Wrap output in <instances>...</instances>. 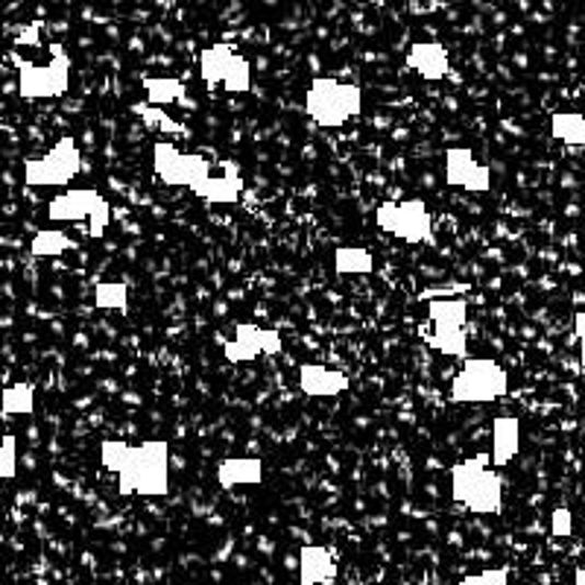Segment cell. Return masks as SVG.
<instances>
[{"instance_id": "6da1fadb", "label": "cell", "mask_w": 585, "mask_h": 585, "mask_svg": "<svg viewBox=\"0 0 585 585\" xmlns=\"http://www.w3.org/2000/svg\"><path fill=\"white\" fill-rule=\"evenodd\" d=\"M117 480H121V495L164 497L170 492V445L164 439L133 445Z\"/></svg>"}, {"instance_id": "7a4b0ae2", "label": "cell", "mask_w": 585, "mask_h": 585, "mask_svg": "<svg viewBox=\"0 0 585 585\" xmlns=\"http://www.w3.org/2000/svg\"><path fill=\"white\" fill-rule=\"evenodd\" d=\"M451 495L469 513L497 515L504 509V480L480 457H469L451 469Z\"/></svg>"}, {"instance_id": "3957f363", "label": "cell", "mask_w": 585, "mask_h": 585, "mask_svg": "<svg viewBox=\"0 0 585 585\" xmlns=\"http://www.w3.org/2000/svg\"><path fill=\"white\" fill-rule=\"evenodd\" d=\"M364 108V91L355 82H340L331 77H317L305 94V112L322 129H340Z\"/></svg>"}, {"instance_id": "277c9868", "label": "cell", "mask_w": 585, "mask_h": 585, "mask_svg": "<svg viewBox=\"0 0 585 585\" xmlns=\"http://www.w3.org/2000/svg\"><path fill=\"white\" fill-rule=\"evenodd\" d=\"M71 85V56L59 42L50 45V62L36 65L19 59V94L24 100L62 97Z\"/></svg>"}, {"instance_id": "5b68a950", "label": "cell", "mask_w": 585, "mask_h": 585, "mask_svg": "<svg viewBox=\"0 0 585 585\" xmlns=\"http://www.w3.org/2000/svg\"><path fill=\"white\" fill-rule=\"evenodd\" d=\"M509 390V378H506L504 366L478 357V360H466L457 378L451 381V401L457 404H492V401L504 399Z\"/></svg>"}, {"instance_id": "8992f818", "label": "cell", "mask_w": 585, "mask_h": 585, "mask_svg": "<svg viewBox=\"0 0 585 585\" xmlns=\"http://www.w3.org/2000/svg\"><path fill=\"white\" fill-rule=\"evenodd\" d=\"M152 170L164 185L187 187L191 194L214 173L211 161L203 152H182L176 144L168 141L152 144Z\"/></svg>"}, {"instance_id": "52a82bcc", "label": "cell", "mask_w": 585, "mask_h": 585, "mask_svg": "<svg viewBox=\"0 0 585 585\" xmlns=\"http://www.w3.org/2000/svg\"><path fill=\"white\" fill-rule=\"evenodd\" d=\"M378 229L404 243H431L434 240V217L427 211L425 199H399L381 203L375 211Z\"/></svg>"}, {"instance_id": "ba28073f", "label": "cell", "mask_w": 585, "mask_h": 585, "mask_svg": "<svg viewBox=\"0 0 585 585\" xmlns=\"http://www.w3.org/2000/svg\"><path fill=\"white\" fill-rule=\"evenodd\" d=\"M82 170V152L71 135H65L42 156V159L24 161V185L30 187H56L68 185Z\"/></svg>"}, {"instance_id": "9c48e42d", "label": "cell", "mask_w": 585, "mask_h": 585, "mask_svg": "<svg viewBox=\"0 0 585 585\" xmlns=\"http://www.w3.org/2000/svg\"><path fill=\"white\" fill-rule=\"evenodd\" d=\"M47 217L54 222L82 220L85 217L89 220V238L100 240L106 234L108 222H112V205L94 187H80V191H68V194L50 199Z\"/></svg>"}, {"instance_id": "30bf717a", "label": "cell", "mask_w": 585, "mask_h": 585, "mask_svg": "<svg viewBox=\"0 0 585 585\" xmlns=\"http://www.w3.org/2000/svg\"><path fill=\"white\" fill-rule=\"evenodd\" d=\"M199 77L208 85H222L229 94H246L252 68L231 45H211L199 54Z\"/></svg>"}, {"instance_id": "8fae6325", "label": "cell", "mask_w": 585, "mask_h": 585, "mask_svg": "<svg viewBox=\"0 0 585 585\" xmlns=\"http://www.w3.org/2000/svg\"><path fill=\"white\" fill-rule=\"evenodd\" d=\"M282 331L261 329L255 322H240L234 329V337L222 343V357L229 364H252L257 357L282 355Z\"/></svg>"}, {"instance_id": "7c38bea8", "label": "cell", "mask_w": 585, "mask_h": 585, "mask_svg": "<svg viewBox=\"0 0 585 585\" xmlns=\"http://www.w3.org/2000/svg\"><path fill=\"white\" fill-rule=\"evenodd\" d=\"M445 182L462 187L469 194H489L492 191V170L474 159L469 147H454L445 152Z\"/></svg>"}, {"instance_id": "4fadbf2b", "label": "cell", "mask_w": 585, "mask_h": 585, "mask_svg": "<svg viewBox=\"0 0 585 585\" xmlns=\"http://www.w3.org/2000/svg\"><path fill=\"white\" fill-rule=\"evenodd\" d=\"M352 387L348 375L329 369L322 364H302L299 366V390L311 399H334Z\"/></svg>"}, {"instance_id": "5bb4252c", "label": "cell", "mask_w": 585, "mask_h": 585, "mask_svg": "<svg viewBox=\"0 0 585 585\" xmlns=\"http://www.w3.org/2000/svg\"><path fill=\"white\" fill-rule=\"evenodd\" d=\"M199 199L211 205H234L243 194V176L234 161H222L220 173H211L203 185L194 191Z\"/></svg>"}, {"instance_id": "9a60e30c", "label": "cell", "mask_w": 585, "mask_h": 585, "mask_svg": "<svg viewBox=\"0 0 585 585\" xmlns=\"http://www.w3.org/2000/svg\"><path fill=\"white\" fill-rule=\"evenodd\" d=\"M408 65L427 82H439L451 73V56L439 42H416L408 50Z\"/></svg>"}, {"instance_id": "2e32d148", "label": "cell", "mask_w": 585, "mask_h": 585, "mask_svg": "<svg viewBox=\"0 0 585 585\" xmlns=\"http://www.w3.org/2000/svg\"><path fill=\"white\" fill-rule=\"evenodd\" d=\"M337 562L334 553L322 544H308L299 550V585H334Z\"/></svg>"}, {"instance_id": "e0dca14e", "label": "cell", "mask_w": 585, "mask_h": 585, "mask_svg": "<svg viewBox=\"0 0 585 585\" xmlns=\"http://www.w3.org/2000/svg\"><path fill=\"white\" fill-rule=\"evenodd\" d=\"M521 448V422L515 416H495L492 422V466L504 469Z\"/></svg>"}, {"instance_id": "ac0fdd59", "label": "cell", "mask_w": 585, "mask_h": 585, "mask_svg": "<svg viewBox=\"0 0 585 585\" xmlns=\"http://www.w3.org/2000/svg\"><path fill=\"white\" fill-rule=\"evenodd\" d=\"M217 483L222 489L257 486V483H264V460L261 457H226L217 466Z\"/></svg>"}, {"instance_id": "d6986e66", "label": "cell", "mask_w": 585, "mask_h": 585, "mask_svg": "<svg viewBox=\"0 0 585 585\" xmlns=\"http://www.w3.org/2000/svg\"><path fill=\"white\" fill-rule=\"evenodd\" d=\"M144 89H147V100H150V106H170V103H182V106L194 108L187 103V89L182 80H173V77H152V80L144 82Z\"/></svg>"}, {"instance_id": "ffe728a7", "label": "cell", "mask_w": 585, "mask_h": 585, "mask_svg": "<svg viewBox=\"0 0 585 585\" xmlns=\"http://www.w3.org/2000/svg\"><path fill=\"white\" fill-rule=\"evenodd\" d=\"M427 343H431L439 355L469 360V337H466V329H457V325H434V334L427 337Z\"/></svg>"}, {"instance_id": "44dd1931", "label": "cell", "mask_w": 585, "mask_h": 585, "mask_svg": "<svg viewBox=\"0 0 585 585\" xmlns=\"http://www.w3.org/2000/svg\"><path fill=\"white\" fill-rule=\"evenodd\" d=\"M550 135L567 147H585V115H580V112L550 115Z\"/></svg>"}, {"instance_id": "7402d4cb", "label": "cell", "mask_w": 585, "mask_h": 585, "mask_svg": "<svg viewBox=\"0 0 585 585\" xmlns=\"http://www.w3.org/2000/svg\"><path fill=\"white\" fill-rule=\"evenodd\" d=\"M431 325H457L466 329L469 322V302L466 299H434L427 308Z\"/></svg>"}, {"instance_id": "603a6c76", "label": "cell", "mask_w": 585, "mask_h": 585, "mask_svg": "<svg viewBox=\"0 0 585 585\" xmlns=\"http://www.w3.org/2000/svg\"><path fill=\"white\" fill-rule=\"evenodd\" d=\"M334 266L343 275H369L375 269V255L366 246H340L334 252Z\"/></svg>"}, {"instance_id": "cb8c5ba5", "label": "cell", "mask_w": 585, "mask_h": 585, "mask_svg": "<svg viewBox=\"0 0 585 585\" xmlns=\"http://www.w3.org/2000/svg\"><path fill=\"white\" fill-rule=\"evenodd\" d=\"M36 408V390L30 383H12L0 392V410L7 416H27Z\"/></svg>"}, {"instance_id": "d4e9b609", "label": "cell", "mask_w": 585, "mask_h": 585, "mask_svg": "<svg viewBox=\"0 0 585 585\" xmlns=\"http://www.w3.org/2000/svg\"><path fill=\"white\" fill-rule=\"evenodd\" d=\"M71 249H77L73 238H68V234L59 229L36 231V238H33V243H30L33 257H56V255H65V252H71Z\"/></svg>"}, {"instance_id": "484cf974", "label": "cell", "mask_w": 585, "mask_h": 585, "mask_svg": "<svg viewBox=\"0 0 585 585\" xmlns=\"http://www.w3.org/2000/svg\"><path fill=\"white\" fill-rule=\"evenodd\" d=\"M94 305L100 311H129V287L124 282H106L94 287Z\"/></svg>"}, {"instance_id": "4316f807", "label": "cell", "mask_w": 585, "mask_h": 585, "mask_svg": "<svg viewBox=\"0 0 585 585\" xmlns=\"http://www.w3.org/2000/svg\"><path fill=\"white\" fill-rule=\"evenodd\" d=\"M133 115L141 117L147 129H159V133H179V129H182L173 117H168L164 108L150 106V103H135Z\"/></svg>"}, {"instance_id": "83f0119b", "label": "cell", "mask_w": 585, "mask_h": 585, "mask_svg": "<svg viewBox=\"0 0 585 585\" xmlns=\"http://www.w3.org/2000/svg\"><path fill=\"white\" fill-rule=\"evenodd\" d=\"M129 451H133V445L121 443V439H106V443L100 445V462H103V469L112 471V474H121V469L129 460Z\"/></svg>"}, {"instance_id": "f1b7e54d", "label": "cell", "mask_w": 585, "mask_h": 585, "mask_svg": "<svg viewBox=\"0 0 585 585\" xmlns=\"http://www.w3.org/2000/svg\"><path fill=\"white\" fill-rule=\"evenodd\" d=\"M19 471V439L7 434L0 439V480H12Z\"/></svg>"}, {"instance_id": "f546056e", "label": "cell", "mask_w": 585, "mask_h": 585, "mask_svg": "<svg viewBox=\"0 0 585 585\" xmlns=\"http://www.w3.org/2000/svg\"><path fill=\"white\" fill-rule=\"evenodd\" d=\"M460 585H509V571L506 567H489V571L462 576Z\"/></svg>"}, {"instance_id": "4dcf8cb0", "label": "cell", "mask_w": 585, "mask_h": 585, "mask_svg": "<svg viewBox=\"0 0 585 585\" xmlns=\"http://www.w3.org/2000/svg\"><path fill=\"white\" fill-rule=\"evenodd\" d=\"M550 532L557 536V539H567L571 532H574V515L567 506H557L553 515H550Z\"/></svg>"}, {"instance_id": "1f68e13d", "label": "cell", "mask_w": 585, "mask_h": 585, "mask_svg": "<svg viewBox=\"0 0 585 585\" xmlns=\"http://www.w3.org/2000/svg\"><path fill=\"white\" fill-rule=\"evenodd\" d=\"M574 334H576V340L583 343V340H585V311L576 313V317H574Z\"/></svg>"}, {"instance_id": "d6a6232c", "label": "cell", "mask_w": 585, "mask_h": 585, "mask_svg": "<svg viewBox=\"0 0 585 585\" xmlns=\"http://www.w3.org/2000/svg\"><path fill=\"white\" fill-rule=\"evenodd\" d=\"M574 585H585V567H580L574 574Z\"/></svg>"}, {"instance_id": "836d02e7", "label": "cell", "mask_w": 585, "mask_h": 585, "mask_svg": "<svg viewBox=\"0 0 585 585\" xmlns=\"http://www.w3.org/2000/svg\"><path fill=\"white\" fill-rule=\"evenodd\" d=\"M580 364H583V372H585V340L580 343Z\"/></svg>"}]
</instances>
